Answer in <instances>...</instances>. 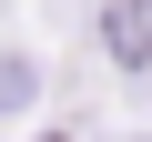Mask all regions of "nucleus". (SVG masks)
Instances as JSON below:
<instances>
[{"label":"nucleus","instance_id":"obj_1","mask_svg":"<svg viewBox=\"0 0 152 142\" xmlns=\"http://www.w3.org/2000/svg\"><path fill=\"white\" fill-rule=\"evenodd\" d=\"M31 91H41V61L31 51H0V112H31Z\"/></svg>","mask_w":152,"mask_h":142},{"label":"nucleus","instance_id":"obj_2","mask_svg":"<svg viewBox=\"0 0 152 142\" xmlns=\"http://www.w3.org/2000/svg\"><path fill=\"white\" fill-rule=\"evenodd\" d=\"M51 142H61V132H51Z\"/></svg>","mask_w":152,"mask_h":142}]
</instances>
